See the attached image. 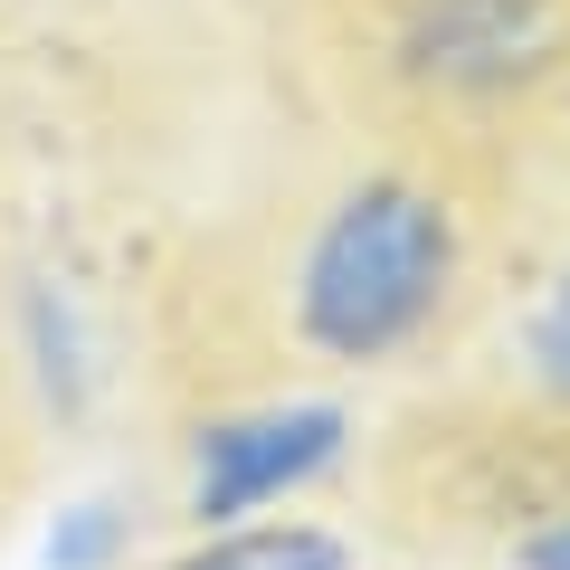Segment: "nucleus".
<instances>
[{
  "label": "nucleus",
  "instance_id": "1",
  "mask_svg": "<svg viewBox=\"0 0 570 570\" xmlns=\"http://www.w3.org/2000/svg\"><path fill=\"white\" fill-rule=\"evenodd\" d=\"M504 266V163L381 134L285 209L266 343L305 371H390L456 343Z\"/></svg>",
  "mask_w": 570,
  "mask_h": 570
},
{
  "label": "nucleus",
  "instance_id": "2",
  "mask_svg": "<svg viewBox=\"0 0 570 570\" xmlns=\"http://www.w3.org/2000/svg\"><path fill=\"white\" fill-rule=\"evenodd\" d=\"M324 48L371 134L494 163L570 96V0H324Z\"/></svg>",
  "mask_w": 570,
  "mask_h": 570
},
{
  "label": "nucleus",
  "instance_id": "3",
  "mask_svg": "<svg viewBox=\"0 0 570 570\" xmlns=\"http://www.w3.org/2000/svg\"><path fill=\"white\" fill-rule=\"evenodd\" d=\"M352 448V409L343 400H266V409H228L190 438V523H238V513L285 504L295 485L333 475Z\"/></svg>",
  "mask_w": 570,
  "mask_h": 570
},
{
  "label": "nucleus",
  "instance_id": "4",
  "mask_svg": "<svg viewBox=\"0 0 570 570\" xmlns=\"http://www.w3.org/2000/svg\"><path fill=\"white\" fill-rule=\"evenodd\" d=\"M163 570H352V542L333 523H305V513H276V523H209L181 561Z\"/></svg>",
  "mask_w": 570,
  "mask_h": 570
},
{
  "label": "nucleus",
  "instance_id": "5",
  "mask_svg": "<svg viewBox=\"0 0 570 570\" xmlns=\"http://www.w3.org/2000/svg\"><path fill=\"white\" fill-rule=\"evenodd\" d=\"M513 381H523L532 400L570 409V257L551 266L523 295V314H513Z\"/></svg>",
  "mask_w": 570,
  "mask_h": 570
},
{
  "label": "nucleus",
  "instance_id": "6",
  "mask_svg": "<svg viewBox=\"0 0 570 570\" xmlns=\"http://www.w3.org/2000/svg\"><path fill=\"white\" fill-rule=\"evenodd\" d=\"M115 504H77L58 532H48V570H105V551H115Z\"/></svg>",
  "mask_w": 570,
  "mask_h": 570
}]
</instances>
